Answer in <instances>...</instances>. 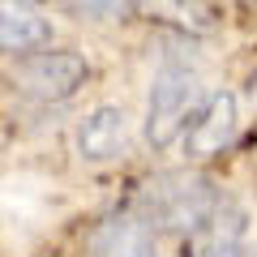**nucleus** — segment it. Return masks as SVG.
Wrapping results in <instances>:
<instances>
[{"instance_id": "9d476101", "label": "nucleus", "mask_w": 257, "mask_h": 257, "mask_svg": "<svg viewBox=\"0 0 257 257\" xmlns=\"http://www.w3.org/2000/svg\"><path fill=\"white\" fill-rule=\"evenodd\" d=\"M206 257H257L253 248H244L240 240H223V244H210V253Z\"/></svg>"}, {"instance_id": "6e6552de", "label": "nucleus", "mask_w": 257, "mask_h": 257, "mask_svg": "<svg viewBox=\"0 0 257 257\" xmlns=\"http://www.w3.org/2000/svg\"><path fill=\"white\" fill-rule=\"evenodd\" d=\"M142 9L155 13L167 26L184 30V35H210V30H219V13H214L210 0H142Z\"/></svg>"}, {"instance_id": "39448f33", "label": "nucleus", "mask_w": 257, "mask_h": 257, "mask_svg": "<svg viewBox=\"0 0 257 257\" xmlns=\"http://www.w3.org/2000/svg\"><path fill=\"white\" fill-rule=\"evenodd\" d=\"M77 155L86 159V163H107V159H120L128 150V116L124 107H111V103H103V107H94L90 116L77 124Z\"/></svg>"}, {"instance_id": "1a4fd4ad", "label": "nucleus", "mask_w": 257, "mask_h": 257, "mask_svg": "<svg viewBox=\"0 0 257 257\" xmlns=\"http://www.w3.org/2000/svg\"><path fill=\"white\" fill-rule=\"evenodd\" d=\"M60 9L90 22H120V18H133L142 9V0H60Z\"/></svg>"}, {"instance_id": "20e7f679", "label": "nucleus", "mask_w": 257, "mask_h": 257, "mask_svg": "<svg viewBox=\"0 0 257 257\" xmlns=\"http://www.w3.org/2000/svg\"><path fill=\"white\" fill-rule=\"evenodd\" d=\"M240 133V107L231 90H210L206 99H197L189 124L180 133V146L189 159H214L236 142Z\"/></svg>"}, {"instance_id": "423d86ee", "label": "nucleus", "mask_w": 257, "mask_h": 257, "mask_svg": "<svg viewBox=\"0 0 257 257\" xmlns=\"http://www.w3.org/2000/svg\"><path fill=\"white\" fill-rule=\"evenodd\" d=\"M90 253L94 257H159L155 227L142 214H111L90 231Z\"/></svg>"}, {"instance_id": "7ed1b4c3", "label": "nucleus", "mask_w": 257, "mask_h": 257, "mask_svg": "<svg viewBox=\"0 0 257 257\" xmlns=\"http://www.w3.org/2000/svg\"><path fill=\"white\" fill-rule=\"evenodd\" d=\"M197 77L180 64H163L150 86V107H146V142L155 150H167L180 142L184 124H189L193 107H197Z\"/></svg>"}, {"instance_id": "f03ea898", "label": "nucleus", "mask_w": 257, "mask_h": 257, "mask_svg": "<svg viewBox=\"0 0 257 257\" xmlns=\"http://www.w3.org/2000/svg\"><path fill=\"white\" fill-rule=\"evenodd\" d=\"M86 77H90L86 56L60 52V47H35V52L18 56L9 82L18 94H26L35 103H64L86 86Z\"/></svg>"}, {"instance_id": "f257e3e1", "label": "nucleus", "mask_w": 257, "mask_h": 257, "mask_svg": "<svg viewBox=\"0 0 257 257\" xmlns=\"http://www.w3.org/2000/svg\"><path fill=\"white\" fill-rule=\"evenodd\" d=\"M223 206L214 180L197 172H163L155 180L142 184L138 193V214L150 227H167V231H202L214 219V210Z\"/></svg>"}, {"instance_id": "9b49d317", "label": "nucleus", "mask_w": 257, "mask_h": 257, "mask_svg": "<svg viewBox=\"0 0 257 257\" xmlns=\"http://www.w3.org/2000/svg\"><path fill=\"white\" fill-rule=\"evenodd\" d=\"M253 86H257V77H253Z\"/></svg>"}, {"instance_id": "0eeeda50", "label": "nucleus", "mask_w": 257, "mask_h": 257, "mask_svg": "<svg viewBox=\"0 0 257 257\" xmlns=\"http://www.w3.org/2000/svg\"><path fill=\"white\" fill-rule=\"evenodd\" d=\"M52 43V22L30 0H0V56H26Z\"/></svg>"}]
</instances>
